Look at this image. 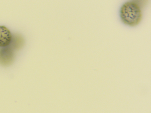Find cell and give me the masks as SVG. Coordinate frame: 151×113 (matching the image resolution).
<instances>
[{
  "label": "cell",
  "mask_w": 151,
  "mask_h": 113,
  "mask_svg": "<svg viewBox=\"0 0 151 113\" xmlns=\"http://www.w3.org/2000/svg\"><path fill=\"white\" fill-rule=\"evenodd\" d=\"M145 1L131 0L126 1L121 6L119 14L121 21L131 27L137 26L142 17Z\"/></svg>",
  "instance_id": "1"
},
{
  "label": "cell",
  "mask_w": 151,
  "mask_h": 113,
  "mask_svg": "<svg viewBox=\"0 0 151 113\" xmlns=\"http://www.w3.org/2000/svg\"><path fill=\"white\" fill-rule=\"evenodd\" d=\"M12 38L9 30L4 26H0V46L4 47L8 46Z\"/></svg>",
  "instance_id": "2"
}]
</instances>
